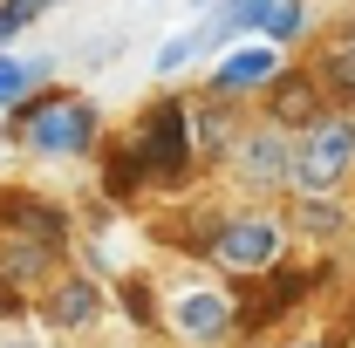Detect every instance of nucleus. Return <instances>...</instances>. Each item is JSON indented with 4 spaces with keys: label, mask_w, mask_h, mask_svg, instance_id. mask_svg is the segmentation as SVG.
Wrapping results in <instances>:
<instances>
[{
    "label": "nucleus",
    "mask_w": 355,
    "mask_h": 348,
    "mask_svg": "<svg viewBox=\"0 0 355 348\" xmlns=\"http://www.w3.org/2000/svg\"><path fill=\"white\" fill-rule=\"evenodd\" d=\"M21 130H28V150L35 157H83L103 123H96V103L89 96H42Z\"/></svg>",
    "instance_id": "2"
},
{
    "label": "nucleus",
    "mask_w": 355,
    "mask_h": 348,
    "mask_svg": "<svg viewBox=\"0 0 355 348\" xmlns=\"http://www.w3.org/2000/svg\"><path fill=\"white\" fill-rule=\"evenodd\" d=\"M301 28H308V7H301V0H280V7L266 14V42H294Z\"/></svg>",
    "instance_id": "19"
},
{
    "label": "nucleus",
    "mask_w": 355,
    "mask_h": 348,
    "mask_svg": "<svg viewBox=\"0 0 355 348\" xmlns=\"http://www.w3.org/2000/svg\"><path fill=\"white\" fill-rule=\"evenodd\" d=\"M205 42H212V28H198V35H171V42L157 48V62H150V69H157V76H178V69H184Z\"/></svg>",
    "instance_id": "17"
},
{
    "label": "nucleus",
    "mask_w": 355,
    "mask_h": 348,
    "mask_svg": "<svg viewBox=\"0 0 355 348\" xmlns=\"http://www.w3.org/2000/svg\"><path fill=\"white\" fill-rule=\"evenodd\" d=\"M273 7H280V0H225L219 21H212V35H225V28H266Z\"/></svg>",
    "instance_id": "16"
},
{
    "label": "nucleus",
    "mask_w": 355,
    "mask_h": 348,
    "mask_svg": "<svg viewBox=\"0 0 355 348\" xmlns=\"http://www.w3.org/2000/svg\"><path fill=\"white\" fill-rule=\"evenodd\" d=\"M48 14V0H0V42H14L21 28H35Z\"/></svg>",
    "instance_id": "18"
},
{
    "label": "nucleus",
    "mask_w": 355,
    "mask_h": 348,
    "mask_svg": "<svg viewBox=\"0 0 355 348\" xmlns=\"http://www.w3.org/2000/svg\"><path fill=\"white\" fill-rule=\"evenodd\" d=\"M294 218H301V232H308V239H335V232L349 225L335 198H301V212H294Z\"/></svg>",
    "instance_id": "15"
},
{
    "label": "nucleus",
    "mask_w": 355,
    "mask_h": 348,
    "mask_svg": "<svg viewBox=\"0 0 355 348\" xmlns=\"http://www.w3.org/2000/svg\"><path fill=\"white\" fill-rule=\"evenodd\" d=\"M266 116H273L280 130H308V123L328 116V110H321V89H314L308 69H280V76L266 82Z\"/></svg>",
    "instance_id": "7"
},
{
    "label": "nucleus",
    "mask_w": 355,
    "mask_h": 348,
    "mask_svg": "<svg viewBox=\"0 0 355 348\" xmlns=\"http://www.w3.org/2000/svg\"><path fill=\"white\" fill-rule=\"evenodd\" d=\"M137 164L157 184H184V171H191V116H184V103H150V116L137 130Z\"/></svg>",
    "instance_id": "3"
},
{
    "label": "nucleus",
    "mask_w": 355,
    "mask_h": 348,
    "mask_svg": "<svg viewBox=\"0 0 355 348\" xmlns=\"http://www.w3.org/2000/svg\"><path fill=\"white\" fill-rule=\"evenodd\" d=\"M321 82L335 89L342 103H355V35H342V42L321 55Z\"/></svg>",
    "instance_id": "14"
},
{
    "label": "nucleus",
    "mask_w": 355,
    "mask_h": 348,
    "mask_svg": "<svg viewBox=\"0 0 355 348\" xmlns=\"http://www.w3.org/2000/svg\"><path fill=\"white\" fill-rule=\"evenodd\" d=\"M273 76H280V42H246L205 76V89L212 96H246V89H266Z\"/></svg>",
    "instance_id": "6"
},
{
    "label": "nucleus",
    "mask_w": 355,
    "mask_h": 348,
    "mask_svg": "<svg viewBox=\"0 0 355 348\" xmlns=\"http://www.w3.org/2000/svg\"><path fill=\"white\" fill-rule=\"evenodd\" d=\"M0 232H14V239H42V246H69V212L62 205H48L35 191H0Z\"/></svg>",
    "instance_id": "5"
},
{
    "label": "nucleus",
    "mask_w": 355,
    "mask_h": 348,
    "mask_svg": "<svg viewBox=\"0 0 355 348\" xmlns=\"http://www.w3.org/2000/svg\"><path fill=\"white\" fill-rule=\"evenodd\" d=\"M171 321H178V335H184V342H219L225 328H232V301L212 294V287H191V294H178Z\"/></svg>",
    "instance_id": "9"
},
{
    "label": "nucleus",
    "mask_w": 355,
    "mask_h": 348,
    "mask_svg": "<svg viewBox=\"0 0 355 348\" xmlns=\"http://www.w3.org/2000/svg\"><path fill=\"white\" fill-rule=\"evenodd\" d=\"M212 260L232 266V273H266L280 260V218L266 212H246V218H225L212 232Z\"/></svg>",
    "instance_id": "4"
},
{
    "label": "nucleus",
    "mask_w": 355,
    "mask_h": 348,
    "mask_svg": "<svg viewBox=\"0 0 355 348\" xmlns=\"http://www.w3.org/2000/svg\"><path fill=\"white\" fill-rule=\"evenodd\" d=\"M96 307H103V294H96V280H55L42 301V321L48 328H83V321H96Z\"/></svg>",
    "instance_id": "10"
},
{
    "label": "nucleus",
    "mask_w": 355,
    "mask_h": 348,
    "mask_svg": "<svg viewBox=\"0 0 355 348\" xmlns=\"http://www.w3.org/2000/svg\"><path fill=\"white\" fill-rule=\"evenodd\" d=\"M42 82H48V62H14V55H0V110L28 103Z\"/></svg>",
    "instance_id": "12"
},
{
    "label": "nucleus",
    "mask_w": 355,
    "mask_h": 348,
    "mask_svg": "<svg viewBox=\"0 0 355 348\" xmlns=\"http://www.w3.org/2000/svg\"><path fill=\"white\" fill-rule=\"evenodd\" d=\"M308 280H314V273H273V294L246 307V328H266V321H273L280 307H294L301 294H308Z\"/></svg>",
    "instance_id": "13"
},
{
    "label": "nucleus",
    "mask_w": 355,
    "mask_h": 348,
    "mask_svg": "<svg viewBox=\"0 0 355 348\" xmlns=\"http://www.w3.org/2000/svg\"><path fill=\"white\" fill-rule=\"evenodd\" d=\"M137 184H144V164H137V150H116V157H110V191H116V198H130Z\"/></svg>",
    "instance_id": "20"
},
{
    "label": "nucleus",
    "mask_w": 355,
    "mask_h": 348,
    "mask_svg": "<svg viewBox=\"0 0 355 348\" xmlns=\"http://www.w3.org/2000/svg\"><path fill=\"white\" fill-rule=\"evenodd\" d=\"M21 301H28V287H14V280L0 273V314H21Z\"/></svg>",
    "instance_id": "22"
},
{
    "label": "nucleus",
    "mask_w": 355,
    "mask_h": 348,
    "mask_svg": "<svg viewBox=\"0 0 355 348\" xmlns=\"http://www.w3.org/2000/svg\"><path fill=\"white\" fill-rule=\"evenodd\" d=\"M48 266H55V246H42V239H14V232H7L0 273H7L14 287H35V280H48Z\"/></svg>",
    "instance_id": "11"
},
{
    "label": "nucleus",
    "mask_w": 355,
    "mask_h": 348,
    "mask_svg": "<svg viewBox=\"0 0 355 348\" xmlns=\"http://www.w3.org/2000/svg\"><path fill=\"white\" fill-rule=\"evenodd\" d=\"M7 348H35V342H7Z\"/></svg>",
    "instance_id": "23"
},
{
    "label": "nucleus",
    "mask_w": 355,
    "mask_h": 348,
    "mask_svg": "<svg viewBox=\"0 0 355 348\" xmlns=\"http://www.w3.org/2000/svg\"><path fill=\"white\" fill-rule=\"evenodd\" d=\"M191 143H198V150H225V116H219V110L191 116Z\"/></svg>",
    "instance_id": "21"
},
{
    "label": "nucleus",
    "mask_w": 355,
    "mask_h": 348,
    "mask_svg": "<svg viewBox=\"0 0 355 348\" xmlns=\"http://www.w3.org/2000/svg\"><path fill=\"white\" fill-rule=\"evenodd\" d=\"M294 130H280V123H266V130H253L246 143H239V177L246 184H287V171H294V143H287Z\"/></svg>",
    "instance_id": "8"
},
{
    "label": "nucleus",
    "mask_w": 355,
    "mask_h": 348,
    "mask_svg": "<svg viewBox=\"0 0 355 348\" xmlns=\"http://www.w3.org/2000/svg\"><path fill=\"white\" fill-rule=\"evenodd\" d=\"M349 164H355V116H321V123H308L301 143H294L287 184H294L301 198H335L342 177H349Z\"/></svg>",
    "instance_id": "1"
}]
</instances>
